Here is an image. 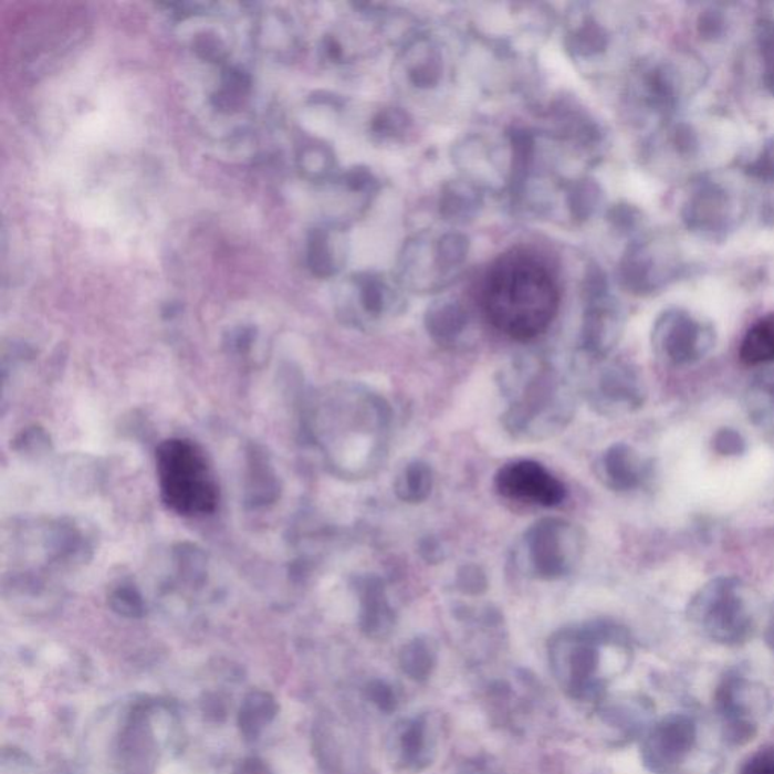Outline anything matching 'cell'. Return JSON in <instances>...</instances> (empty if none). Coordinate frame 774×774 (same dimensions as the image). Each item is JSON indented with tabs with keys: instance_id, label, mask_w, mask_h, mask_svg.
I'll return each mask as SVG.
<instances>
[{
	"instance_id": "1",
	"label": "cell",
	"mask_w": 774,
	"mask_h": 774,
	"mask_svg": "<svg viewBox=\"0 0 774 774\" xmlns=\"http://www.w3.org/2000/svg\"><path fill=\"white\" fill-rule=\"evenodd\" d=\"M393 422V409L377 390L360 383L339 381L311 398L306 431L333 475L362 481L385 467Z\"/></svg>"
},
{
	"instance_id": "2",
	"label": "cell",
	"mask_w": 774,
	"mask_h": 774,
	"mask_svg": "<svg viewBox=\"0 0 774 774\" xmlns=\"http://www.w3.org/2000/svg\"><path fill=\"white\" fill-rule=\"evenodd\" d=\"M502 426L512 438L542 442L574 421L580 398L574 368L542 353L522 354L501 369Z\"/></svg>"
},
{
	"instance_id": "3",
	"label": "cell",
	"mask_w": 774,
	"mask_h": 774,
	"mask_svg": "<svg viewBox=\"0 0 774 774\" xmlns=\"http://www.w3.org/2000/svg\"><path fill=\"white\" fill-rule=\"evenodd\" d=\"M481 307L510 339H537L558 314L559 286L550 268L526 251L502 254L481 286Z\"/></svg>"
},
{
	"instance_id": "4",
	"label": "cell",
	"mask_w": 774,
	"mask_h": 774,
	"mask_svg": "<svg viewBox=\"0 0 774 774\" xmlns=\"http://www.w3.org/2000/svg\"><path fill=\"white\" fill-rule=\"evenodd\" d=\"M631 650V637L609 620L562 629L551 638L550 660L562 687L578 701L598 699L605 690V655Z\"/></svg>"
},
{
	"instance_id": "5",
	"label": "cell",
	"mask_w": 774,
	"mask_h": 774,
	"mask_svg": "<svg viewBox=\"0 0 774 774\" xmlns=\"http://www.w3.org/2000/svg\"><path fill=\"white\" fill-rule=\"evenodd\" d=\"M160 495L185 517L208 516L218 505V485L203 451L187 439H168L156 451Z\"/></svg>"
},
{
	"instance_id": "6",
	"label": "cell",
	"mask_w": 774,
	"mask_h": 774,
	"mask_svg": "<svg viewBox=\"0 0 774 774\" xmlns=\"http://www.w3.org/2000/svg\"><path fill=\"white\" fill-rule=\"evenodd\" d=\"M469 250L471 241L460 232L415 234L399 251L395 280L415 294L442 291L463 270Z\"/></svg>"
},
{
	"instance_id": "7",
	"label": "cell",
	"mask_w": 774,
	"mask_h": 774,
	"mask_svg": "<svg viewBox=\"0 0 774 774\" xmlns=\"http://www.w3.org/2000/svg\"><path fill=\"white\" fill-rule=\"evenodd\" d=\"M584 550L586 537L578 525L567 519L543 517L522 535L516 563L530 578L559 580L578 569Z\"/></svg>"
},
{
	"instance_id": "8",
	"label": "cell",
	"mask_w": 774,
	"mask_h": 774,
	"mask_svg": "<svg viewBox=\"0 0 774 774\" xmlns=\"http://www.w3.org/2000/svg\"><path fill=\"white\" fill-rule=\"evenodd\" d=\"M689 617L711 641L722 646L746 644L755 628L743 584L731 576L712 579L695 593Z\"/></svg>"
},
{
	"instance_id": "9",
	"label": "cell",
	"mask_w": 774,
	"mask_h": 774,
	"mask_svg": "<svg viewBox=\"0 0 774 774\" xmlns=\"http://www.w3.org/2000/svg\"><path fill=\"white\" fill-rule=\"evenodd\" d=\"M580 397L596 414L624 416L644 406L646 390L636 369L619 360L583 356L572 364Z\"/></svg>"
},
{
	"instance_id": "10",
	"label": "cell",
	"mask_w": 774,
	"mask_h": 774,
	"mask_svg": "<svg viewBox=\"0 0 774 774\" xmlns=\"http://www.w3.org/2000/svg\"><path fill=\"white\" fill-rule=\"evenodd\" d=\"M767 690L740 672H728L714 691V710L729 747L747 746L760 732L761 715L768 710Z\"/></svg>"
},
{
	"instance_id": "11",
	"label": "cell",
	"mask_w": 774,
	"mask_h": 774,
	"mask_svg": "<svg viewBox=\"0 0 774 774\" xmlns=\"http://www.w3.org/2000/svg\"><path fill=\"white\" fill-rule=\"evenodd\" d=\"M699 756L698 722L686 712L658 720L641 743V761L652 774H693Z\"/></svg>"
},
{
	"instance_id": "12",
	"label": "cell",
	"mask_w": 774,
	"mask_h": 774,
	"mask_svg": "<svg viewBox=\"0 0 774 774\" xmlns=\"http://www.w3.org/2000/svg\"><path fill=\"white\" fill-rule=\"evenodd\" d=\"M348 291L342 315L354 327H377L406 312V291L395 278L386 274L376 271L354 274Z\"/></svg>"
},
{
	"instance_id": "13",
	"label": "cell",
	"mask_w": 774,
	"mask_h": 774,
	"mask_svg": "<svg viewBox=\"0 0 774 774\" xmlns=\"http://www.w3.org/2000/svg\"><path fill=\"white\" fill-rule=\"evenodd\" d=\"M495 489L505 500L553 509L567 498L563 481L534 460H513L498 469Z\"/></svg>"
},
{
	"instance_id": "14",
	"label": "cell",
	"mask_w": 774,
	"mask_h": 774,
	"mask_svg": "<svg viewBox=\"0 0 774 774\" xmlns=\"http://www.w3.org/2000/svg\"><path fill=\"white\" fill-rule=\"evenodd\" d=\"M621 332L619 311L598 282L587 286V306L580 325V354L603 359L616 347Z\"/></svg>"
},
{
	"instance_id": "15",
	"label": "cell",
	"mask_w": 774,
	"mask_h": 774,
	"mask_svg": "<svg viewBox=\"0 0 774 774\" xmlns=\"http://www.w3.org/2000/svg\"><path fill=\"white\" fill-rule=\"evenodd\" d=\"M359 598L360 629L370 638L389 637L397 625V613L390 603L385 580L376 574L357 576L354 580Z\"/></svg>"
},
{
	"instance_id": "16",
	"label": "cell",
	"mask_w": 774,
	"mask_h": 774,
	"mask_svg": "<svg viewBox=\"0 0 774 774\" xmlns=\"http://www.w3.org/2000/svg\"><path fill=\"white\" fill-rule=\"evenodd\" d=\"M423 324L428 336L448 349H457L467 344L471 335L472 320L467 306L456 296H440L428 306Z\"/></svg>"
},
{
	"instance_id": "17",
	"label": "cell",
	"mask_w": 774,
	"mask_h": 774,
	"mask_svg": "<svg viewBox=\"0 0 774 774\" xmlns=\"http://www.w3.org/2000/svg\"><path fill=\"white\" fill-rule=\"evenodd\" d=\"M595 471L608 489L629 492L644 484L648 467L631 444L619 442L600 454Z\"/></svg>"
},
{
	"instance_id": "18",
	"label": "cell",
	"mask_w": 774,
	"mask_h": 774,
	"mask_svg": "<svg viewBox=\"0 0 774 774\" xmlns=\"http://www.w3.org/2000/svg\"><path fill=\"white\" fill-rule=\"evenodd\" d=\"M401 72L416 90H433L442 82L444 57L442 49L427 36L411 40L401 55Z\"/></svg>"
},
{
	"instance_id": "19",
	"label": "cell",
	"mask_w": 774,
	"mask_h": 774,
	"mask_svg": "<svg viewBox=\"0 0 774 774\" xmlns=\"http://www.w3.org/2000/svg\"><path fill=\"white\" fill-rule=\"evenodd\" d=\"M307 266L320 279H331L347 263L348 240L339 226L316 228L308 234Z\"/></svg>"
},
{
	"instance_id": "20",
	"label": "cell",
	"mask_w": 774,
	"mask_h": 774,
	"mask_svg": "<svg viewBox=\"0 0 774 774\" xmlns=\"http://www.w3.org/2000/svg\"><path fill=\"white\" fill-rule=\"evenodd\" d=\"M607 44V35L590 12L584 10L583 6L572 7V11L566 19V34H564V46L576 61L590 60V57L603 52Z\"/></svg>"
},
{
	"instance_id": "21",
	"label": "cell",
	"mask_w": 774,
	"mask_h": 774,
	"mask_svg": "<svg viewBox=\"0 0 774 774\" xmlns=\"http://www.w3.org/2000/svg\"><path fill=\"white\" fill-rule=\"evenodd\" d=\"M483 191L467 177L444 184L439 197V212L452 224H468L483 208Z\"/></svg>"
},
{
	"instance_id": "22",
	"label": "cell",
	"mask_w": 774,
	"mask_h": 774,
	"mask_svg": "<svg viewBox=\"0 0 774 774\" xmlns=\"http://www.w3.org/2000/svg\"><path fill=\"white\" fill-rule=\"evenodd\" d=\"M703 342L698 325L689 321L666 325L658 333V348L667 360L677 365L690 364L703 354Z\"/></svg>"
},
{
	"instance_id": "23",
	"label": "cell",
	"mask_w": 774,
	"mask_h": 774,
	"mask_svg": "<svg viewBox=\"0 0 774 774\" xmlns=\"http://www.w3.org/2000/svg\"><path fill=\"white\" fill-rule=\"evenodd\" d=\"M279 714V703L266 691H251L245 695L238 714V726L247 741H257L263 729Z\"/></svg>"
},
{
	"instance_id": "24",
	"label": "cell",
	"mask_w": 774,
	"mask_h": 774,
	"mask_svg": "<svg viewBox=\"0 0 774 774\" xmlns=\"http://www.w3.org/2000/svg\"><path fill=\"white\" fill-rule=\"evenodd\" d=\"M435 472L423 460L409 461L395 479V495L406 504H422L431 496Z\"/></svg>"
},
{
	"instance_id": "25",
	"label": "cell",
	"mask_w": 774,
	"mask_h": 774,
	"mask_svg": "<svg viewBox=\"0 0 774 774\" xmlns=\"http://www.w3.org/2000/svg\"><path fill=\"white\" fill-rule=\"evenodd\" d=\"M740 359L749 366L774 360V314L764 316L749 328L741 342Z\"/></svg>"
},
{
	"instance_id": "26",
	"label": "cell",
	"mask_w": 774,
	"mask_h": 774,
	"mask_svg": "<svg viewBox=\"0 0 774 774\" xmlns=\"http://www.w3.org/2000/svg\"><path fill=\"white\" fill-rule=\"evenodd\" d=\"M430 732L427 720L415 719L398 735L399 756L407 767L422 768L430 763Z\"/></svg>"
},
{
	"instance_id": "27",
	"label": "cell",
	"mask_w": 774,
	"mask_h": 774,
	"mask_svg": "<svg viewBox=\"0 0 774 774\" xmlns=\"http://www.w3.org/2000/svg\"><path fill=\"white\" fill-rule=\"evenodd\" d=\"M299 170L304 179L314 184H323L331 180L336 171V156L332 147L324 143H312L300 150Z\"/></svg>"
},
{
	"instance_id": "28",
	"label": "cell",
	"mask_w": 774,
	"mask_h": 774,
	"mask_svg": "<svg viewBox=\"0 0 774 774\" xmlns=\"http://www.w3.org/2000/svg\"><path fill=\"white\" fill-rule=\"evenodd\" d=\"M250 90L249 73L238 67H226L221 74V88L212 97L213 106L222 113L240 109Z\"/></svg>"
},
{
	"instance_id": "29",
	"label": "cell",
	"mask_w": 774,
	"mask_h": 774,
	"mask_svg": "<svg viewBox=\"0 0 774 774\" xmlns=\"http://www.w3.org/2000/svg\"><path fill=\"white\" fill-rule=\"evenodd\" d=\"M414 121L410 114L402 108H383L374 115L370 121V135L376 142L381 144H394L402 142L411 130Z\"/></svg>"
},
{
	"instance_id": "30",
	"label": "cell",
	"mask_w": 774,
	"mask_h": 774,
	"mask_svg": "<svg viewBox=\"0 0 774 774\" xmlns=\"http://www.w3.org/2000/svg\"><path fill=\"white\" fill-rule=\"evenodd\" d=\"M399 665L402 672L415 681H423L430 677L436 665V653L430 641L426 638H415L409 641L399 653Z\"/></svg>"
},
{
	"instance_id": "31",
	"label": "cell",
	"mask_w": 774,
	"mask_h": 774,
	"mask_svg": "<svg viewBox=\"0 0 774 774\" xmlns=\"http://www.w3.org/2000/svg\"><path fill=\"white\" fill-rule=\"evenodd\" d=\"M258 39L265 41L263 48H266L268 51H294L296 49V36L291 27V20L282 14L266 18L259 28Z\"/></svg>"
},
{
	"instance_id": "32",
	"label": "cell",
	"mask_w": 774,
	"mask_h": 774,
	"mask_svg": "<svg viewBox=\"0 0 774 774\" xmlns=\"http://www.w3.org/2000/svg\"><path fill=\"white\" fill-rule=\"evenodd\" d=\"M109 604L117 615L129 617V619H138L146 613V604H144L142 593L132 586L115 588L111 595Z\"/></svg>"
},
{
	"instance_id": "33",
	"label": "cell",
	"mask_w": 774,
	"mask_h": 774,
	"mask_svg": "<svg viewBox=\"0 0 774 774\" xmlns=\"http://www.w3.org/2000/svg\"><path fill=\"white\" fill-rule=\"evenodd\" d=\"M596 188L590 182L572 184L567 189V205L572 212V217L576 220H586L592 216L593 209L596 208Z\"/></svg>"
},
{
	"instance_id": "34",
	"label": "cell",
	"mask_w": 774,
	"mask_h": 774,
	"mask_svg": "<svg viewBox=\"0 0 774 774\" xmlns=\"http://www.w3.org/2000/svg\"><path fill=\"white\" fill-rule=\"evenodd\" d=\"M341 187L349 194H357L369 200L378 191V180L374 172L365 167H354L339 176Z\"/></svg>"
},
{
	"instance_id": "35",
	"label": "cell",
	"mask_w": 774,
	"mask_h": 774,
	"mask_svg": "<svg viewBox=\"0 0 774 774\" xmlns=\"http://www.w3.org/2000/svg\"><path fill=\"white\" fill-rule=\"evenodd\" d=\"M194 51L201 60L208 61V63L222 64L228 57V48L212 32L197 35V39L194 40Z\"/></svg>"
},
{
	"instance_id": "36",
	"label": "cell",
	"mask_w": 774,
	"mask_h": 774,
	"mask_svg": "<svg viewBox=\"0 0 774 774\" xmlns=\"http://www.w3.org/2000/svg\"><path fill=\"white\" fill-rule=\"evenodd\" d=\"M456 586L464 595H481L488 590V576L479 566L469 564V566L461 567L459 575H457Z\"/></svg>"
},
{
	"instance_id": "37",
	"label": "cell",
	"mask_w": 774,
	"mask_h": 774,
	"mask_svg": "<svg viewBox=\"0 0 774 774\" xmlns=\"http://www.w3.org/2000/svg\"><path fill=\"white\" fill-rule=\"evenodd\" d=\"M714 450L722 456H739L746 451V442L739 431L723 428L714 438Z\"/></svg>"
},
{
	"instance_id": "38",
	"label": "cell",
	"mask_w": 774,
	"mask_h": 774,
	"mask_svg": "<svg viewBox=\"0 0 774 774\" xmlns=\"http://www.w3.org/2000/svg\"><path fill=\"white\" fill-rule=\"evenodd\" d=\"M366 694H368L369 701L378 707V710L390 712L397 707V695H395L393 687L387 686L386 682H370L368 689H366Z\"/></svg>"
},
{
	"instance_id": "39",
	"label": "cell",
	"mask_w": 774,
	"mask_h": 774,
	"mask_svg": "<svg viewBox=\"0 0 774 774\" xmlns=\"http://www.w3.org/2000/svg\"><path fill=\"white\" fill-rule=\"evenodd\" d=\"M740 774H774V746L753 753L741 767Z\"/></svg>"
},
{
	"instance_id": "40",
	"label": "cell",
	"mask_w": 774,
	"mask_h": 774,
	"mask_svg": "<svg viewBox=\"0 0 774 774\" xmlns=\"http://www.w3.org/2000/svg\"><path fill=\"white\" fill-rule=\"evenodd\" d=\"M419 553H421L422 558L428 563H439L444 558L443 543L435 537L423 538L421 545H419Z\"/></svg>"
},
{
	"instance_id": "41",
	"label": "cell",
	"mask_w": 774,
	"mask_h": 774,
	"mask_svg": "<svg viewBox=\"0 0 774 774\" xmlns=\"http://www.w3.org/2000/svg\"><path fill=\"white\" fill-rule=\"evenodd\" d=\"M203 711L209 719L216 720V722H221L226 718V705L218 699V695H208L206 698Z\"/></svg>"
},
{
	"instance_id": "42",
	"label": "cell",
	"mask_w": 774,
	"mask_h": 774,
	"mask_svg": "<svg viewBox=\"0 0 774 774\" xmlns=\"http://www.w3.org/2000/svg\"><path fill=\"white\" fill-rule=\"evenodd\" d=\"M238 774H271L266 764L258 757H249L238 768Z\"/></svg>"
},
{
	"instance_id": "43",
	"label": "cell",
	"mask_w": 774,
	"mask_h": 774,
	"mask_svg": "<svg viewBox=\"0 0 774 774\" xmlns=\"http://www.w3.org/2000/svg\"><path fill=\"white\" fill-rule=\"evenodd\" d=\"M765 645H767L770 652L774 657V607L772 613H770L767 628H765Z\"/></svg>"
}]
</instances>
